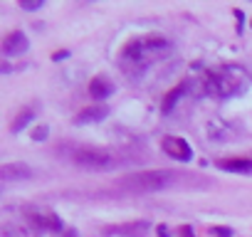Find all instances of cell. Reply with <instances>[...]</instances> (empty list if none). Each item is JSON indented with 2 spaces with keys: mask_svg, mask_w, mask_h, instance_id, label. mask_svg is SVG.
<instances>
[{
  "mask_svg": "<svg viewBox=\"0 0 252 237\" xmlns=\"http://www.w3.org/2000/svg\"><path fill=\"white\" fill-rule=\"evenodd\" d=\"M166 52H171V42L161 35H144V37H134L129 40L121 52H119V62L121 69L131 77L144 74L151 64H156Z\"/></svg>",
  "mask_w": 252,
  "mask_h": 237,
  "instance_id": "obj_1",
  "label": "cell"
},
{
  "mask_svg": "<svg viewBox=\"0 0 252 237\" xmlns=\"http://www.w3.org/2000/svg\"><path fill=\"white\" fill-rule=\"evenodd\" d=\"M250 87V77L237 64H220L203 74V91L215 99H230Z\"/></svg>",
  "mask_w": 252,
  "mask_h": 237,
  "instance_id": "obj_2",
  "label": "cell"
},
{
  "mask_svg": "<svg viewBox=\"0 0 252 237\" xmlns=\"http://www.w3.org/2000/svg\"><path fill=\"white\" fill-rule=\"evenodd\" d=\"M176 176L168 171H149V173H139V176H129L124 180V188L129 190H139V193H151V190H161L166 188Z\"/></svg>",
  "mask_w": 252,
  "mask_h": 237,
  "instance_id": "obj_3",
  "label": "cell"
},
{
  "mask_svg": "<svg viewBox=\"0 0 252 237\" xmlns=\"http://www.w3.org/2000/svg\"><path fill=\"white\" fill-rule=\"evenodd\" d=\"M74 163L89 171H109L119 163L116 153L106 151V148H79L74 153Z\"/></svg>",
  "mask_w": 252,
  "mask_h": 237,
  "instance_id": "obj_4",
  "label": "cell"
},
{
  "mask_svg": "<svg viewBox=\"0 0 252 237\" xmlns=\"http://www.w3.org/2000/svg\"><path fill=\"white\" fill-rule=\"evenodd\" d=\"M28 220L37 230H47V232H60L62 230V220L50 210H28Z\"/></svg>",
  "mask_w": 252,
  "mask_h": 237,
  "instance_id": "obj_5",
  "label": "cell"
},
{
  "mask_svg": "<svg viewBox=\"0 0 252 237\" xmlns=\"http://www.w3.org/2000/svg\"><path fill=\"white\" fill-rule=\"evenodd\" d=\"M161 148H163V153H168L171 158H178V161H190V156H193L188 141L181 136H166L161 141Z\"/></svg>",
  "mask_w": 252,
  "mask_h": 237,
  "instance_id": "obj_6",
  "label": "cell"
},
{
  "mask_svg": "<svg viewBox=\"0 0 252 237\" xmlns=\"http://www.w3.org/2000/svg\"><path fill=\"white\" fill-rule=\"evenodd\" d=\"M28 37H25V32H20V30H13V32H8L5 35V40H3V52L8 55V57H20L23 52H28Z\"/></svg>",
  "mask_w": 252,
  "mask_h": 237,
  "instance_id": "obj_7",
  "label": "cell"
},
{
  "mask_svg": "<svg viewBox=\"0 0 252 237\" xmlns=\"http://www.w3.org/2000/svg\"><path fill=\"white\" fill-rule=\"evenodd\" d=\"M30 176H32V168L28 163H5L0 168V178L5 183L8 180H28Z\"/></svg>",
  "mask_w": 252,
  "mask_h": 237,
  "instance_id": "obj_8",
  "label": "cell"
},
{
  "mask_svg": "<svg viewBox=\"0 0 252 237\" xmlns=\"http://www.w3.org/2000/svg\"><path fill=\"white\" fill-rule=\"evenodd\" d=\"M109 116V106L106 104H94V106H87L77 114L74 124H92V121H101V118Z\"/></svg>",
  "mask_w": 252,
  "mask_h": 237,
  "instance_id": "obj_9",
  "label": "cell"
},
{
  "mask_svg": "<svg viewBox=\"0 0 252 237\" xmlns=\"http://www.w3.org/2000/svg\"><path fill=\"white\" fill-rule=\"evenodd\" d=\"M89 94H92V99H106V96H111L114 94V84H111V79L109 77H104V74H99V77H94L92 82H89Z\"/></svg>",
  "mask_w": 252,
  "mask_h": 237,
  "instance_id": "obj_10",
  "label": "cell"
},
{
  "mask_svg": "<svg viewBox=\"0 0 252 237\" xmlns=\"http://www.w3.org/2000/svg\"><path fill=\"white\" fill-rule=\"evenodd\" d=\"M218 168L232 173H252V158H222L218 161Z\"/></svg>",
  "mask_w": 252,
  "mask_h": 237,
  "instance_id": "obj_11",
  "label": "cell"
},
{
  "mask_svg": "<svg viewBox=\"0 0 252 237\" xmlns=\"http://www.w3.org/2000/svg\"><path fill=\"white\" fill-rule=\"evenodd\" d=\"M32 116H35V114H32V109H23V111L15 116V121H13L10 131H13V134H20V131L30 124V118H32Z\"/></svg>",
  "mask_w": 252,
  "mask_h": 237,
  "instance_id": "obj_12",
  "label": "cell"
},
{
  "mask_svg": "<svg viewBox=\"0 0 252 237\" xmlns=\"http://www.w3.org/2000/svg\"><path fill=\"white\" fill-rule=\"evenodd\" d=\"M186 89H188V84H186V82H183L181 87H176V89H173V91L166 96V101H163V111H171V109H173V104H176V101L183 96V91H186Z\"/></svg>",
  "mask_w": 252,
  "mask_h": 237,
  "instance_id": "obj_13",
  "label": "cell"
},
{
  "mask_svg": "<svg viewBox=\"0 0 252 237\" xmlns=\"http://www.w3.org/2000/svg\"><path fill=\"white\" fill-rule=\"evenodd\" d=\"M208 235H213V237H232V230L230 227H210Z\"/></svg>",
  "mask_w": 252,
  "mask_h": 237,
  "instance_id": "obj_14",
  "label": "cell"
},
{
  "mask_svg": "<svg viewBox=\"0 0 252 237\" xmlns=\"http://www.w3.org/2000/svg\"><path fill=\"white\" fill-rule=\"evenodd\" d=\"M20 8L23 10H40L42 8V0H20Z\"/></svg>",
  "mask_w": 252,
  "mask_h": 237,
  "instance_id": "obj_15",
  "label": "cell"
},
{
  "mask_svg": "<svg viewBox=\"0 0 252 237\" xmlns=\"http://www.w3.org/2000/svg\"><path fill=\"white\" fill-rule=\"evenodd\" d=\"M47 131H50V129L42 124V126H37V129L32 131V139H35V141H45V139H47Z\"/></svg>",
  "mask_w": 252,
  "mask_h": 237,
  "instance_id": "obj_16",
  "label": "cell"
}]
</instances>
